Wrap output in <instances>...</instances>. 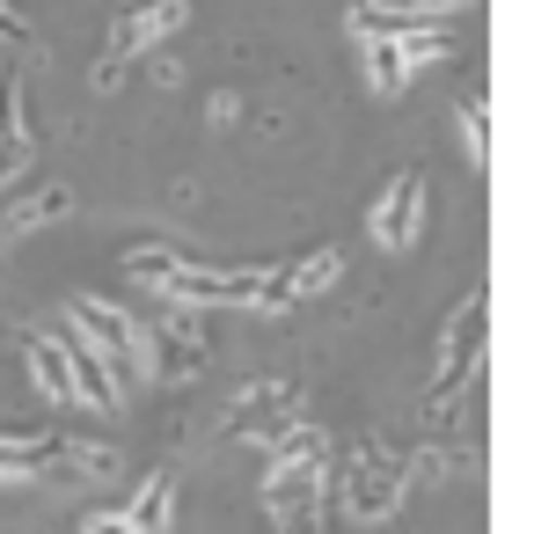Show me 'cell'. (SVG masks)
I'll use <instances>...</instances> for the list:
<instances>
[{
  "label": "cell",
  "instance_id": "obj_1",
  "mask_svg": "<svg viewBox=\"0 0 556 534\" xmlns=\"http://www.w3.org/2000/svg\"><path fill=\"white\" fill-rule=\"evenodd\" d=\"M410 491V461H395L389 447H366L352 469H344V512L352 520H389Z\"/></svg>",
  "mask_w": 556,
  "mask_h": 534
},
{
  "label": "cell",
  "instance_id": "obj_2",
  "mask_svg": "<svg viewBox=\"0 0 556 534\" xmlns=\"http://www.w3.org/2000/svg\"><path fill=\"white\" fill-rule=\"evenodd\" d=\"M264 271H271V264H220V271H205V264H176L168 301H184V308H256Z\"/></svg>",
  "mask_w": 556,
  "mask_h": 534
},
{
  "label": "cell",
  "instance_id": "obj_3",
  "mask_svg": "<svg viewBox=\"0 0 556 534\" xmlns=\"http://www.w3.org/2000/svg\"><path fill=\"white\" fill-rule=\"evenodd\" d=\"M483 322H491V293H469V301L454 308V322H446V338H440V389L446 395H462L469 373L483 366V338H491Z\"/></svg>",
  "mask_w": 556,
  "mask_h": 534
},
{
  "label": "cell",
  "instance_id": "obj_4",
  "mask_svg": "<svg viewBox=\"0 0 556 534\" xmlns=\"http://www.w3.org/2000/svg\"><path fill=\"white\" fill-rule=\"evenodd\" d=\"M425 169H403L389 183V191L374 198V213H366V234L381 242V250H410L417 242V227H425Z\"/></svg>",
  "mask_w": 556,
  "mask_h": 534
},
{
  "label": "cell",
  "instance_id": "obj_5",
  "mask_svg": "<svg viewBox=\"0 0 556 534\" xmlns=\"http://www.w3.org/2000/svg\"><path fill=\"white\" fill-rule=\"evenodd\" d=\"M184 15H191L184 0H147L139 15H125V23L111 29V52H103V66H96V81L111 88L117 74H125V59H132V52H147V44H162L168 29H184Z\"/></svg>",
  "mask_w": 556,
  "mask_h": 534
},
{
  "label": "cell",
  "instance_id": "obj_6",
  "mask_svg": "<svg viewBox=\"0 0 556 534\" xmlns=\"http://www.w3.org/2000/svg\"><path fill=\"white\" fill-rule=\"evenodd\" d=\"M337 271H344V256H337V250H307V256H293V264H271L264 285H256V308L278 315V308H293V301H315Z\"/></svg>",
  "mask_w": 556,
  "mask_h": 534
},
{
  "label": "cell",
  "instance_id": "obj_7",
  "mask_svg": "<svg viewBox=\"0 0 556 534\" xmlns=\"http://www.w3.org/2000/svg\"><path fill=\"white\" fill-rule=\"evenodd\" d=\"M59 352H66V373H74V403H88V410H117L125 403V389L111 381V366H103V352L81 338V330H52Z\"/></svg>",
  "mask_w": 556,
  "mask_h": 534
},
{
  "label": "cell",
  "instance_id": "obj_8",
  "mask_svg": "<svg viewBox=\"0 0 556 534\" xmlns=\"http://www.w3.org/2000/svg\"><path fill=\"white\" fill-rule=\"evenodd\" d=\"M117 512H125L132 534H162L168 520H176V469H154V476L132 491V506H117Z\"/></svg>",
  "mask_w": 556,
  "mask_h": 534
},
{
  "label": "cell",
  "instance_id": "obj_9",
  "mask_svg": "<svg viewBox=\"0 0 556 534\" xmlns=\"http://www.w3.org/2000/svg\"><path fill=\"white\" fill-rule=\"evenodd\" d=\"M23 359H29V381L52 403H74V373H66V352H59L52 330H23Z\"/></svg>",
  "mask_w": 556,
  "mask_h": 534
},
{
  "label": "cell",
  "instance_id": "obj_10",
  "mask_svg": "<svg viewBox=\"0 0 556 534\" xmlns=\"http://www.w3.org/2000/svg\"><path fill=\"white\" fill-rule=\"evenodd\" d=\"M278 424H293V389H286V381L242 395V403H235V418H227V432H278Z\"/></svg>",
  "mask_w": 556,
  "mask_h": 534
},
{
  "label": "cell",
  "instance_id": "obj_11",
  "mask_svg": "<svg viewBox=\"0 0 556 534\" xmlns=\"http://www.w3.org/2000/svg\"><path fill=\"white\" fill-rule=\"evenodd\" d=\"M15 74H0V183L15 169H29V132H23V111H15Z\"/></svg>",
  "mask_w": 556,
  "mask_h": 534
},
{
  "label": "cell",
  "instance_id": "obj_12",
  "mask_svg": "<svg viewBox=\"0 0 556 534\" xmlns=\"http://www.w3.org/2000/svg\"><path fill=\"white\" fill-rule=\"evenodd\" d=\"M301 461H323V432H315V424H278L271 432V461H264V476H271V469H301Z\"/></svg>",
  "mask_w": 556,
  "mask_h": 534
},
{
  "label": "cell",
  "instance_id": "obj_13",
  "mask_svg": "<svg viewBox=\"0 0 556 534\" xmlns=\"http://www.w3.org/2000/svg\"><path fill=\"white\" fill-rule=\"evenodd\" d=\"M66 205H74V191H66V183H45V191L29 198V205H23V198H15V213H8V234L23 242L29 227H52L59 213H66Z\"/></svg>",
  "mask_w": 556,
  "mask_h": 534
},
{
  "label": "cell",
  "instance_id": "obj_14",
  "mask_svg": "<svg viewBox=\"0 0 556 534\" xmlns=\"http://www.w3.org/2000/svg\"><path fill=\"white\" fill-rule=\"evenodd\" d=\"M366 74H374V96H395V88L410 81V66L395 52V37H366Z\"/></svg>",
  "mask_w": 556,
  "mask_h": 534
},
{
  "label": "cell",
  "instance_id": "obj_15",
  "mask_svg": "<svg viewBox=\"0 0 556 534\" xmlns=\"http://www.w3.org/2000/svg\"><path fill=\"white\" fill-rule=\"evenodd\" d=\"M454 125H462V147H469V169H483V162H491V117H483V96H462Z\"/></svg>",
  "mask_w": 556,
  "mask_h": 534
},
{
  "label": "cell",
  "instance_id": "obj_16",
  "mask_svg": "<svg viewBox=\"0 0 556 534\" xmlns=\"http://www.w3.org/2000/svg\"><path fill=\"white\" fill-rule=\"evenodd\" d=\"M176 264H184L176 250H125V279H132V285H162V293H168Z\"/></svg>",
  "mask_w": 556,
  "mask_h": 534
},
{
  "label": "cell",
  "instance_id": "obj_17",
  "mask_svg": "<svg viewBox=\"0 0 556 534\" xmlns=\"http://www.w3.org/2000/svg\"><path fill=\"white\" fill-rule=\"evenodd\" d=\"M374 8H395L403 23H440V15H462L476 0H374Z\"/></svg>",
  "mask_w": 556,
  "mask_h": 534
},
{
  "label": "cell",
  "instance_id": "obj_18",
  "mask_svg": "<svg viewBox=\"0 0 556 534\" xmlns=\"http://www.w3.org/2000/svg\"><path fill=\"white\" fill-rule=\"evenodd\" d=\"M81 534H132V527H125V512H88Z\"/></svg>",
  "mask_w": 556,
  "mask_h": 534
},
{
  "label": "cell",
  "instance_id": "obj_19",
  "mask_svg": "<svg viewBox=\"0 0 556 534\" xmlns=\"http://www.w3.org/2000/svg\"><path fill=\"white\" fill-rule=\"evenodd\" d=\"M15 37H29V23H15V15L0 8V44H15Z\"/></svg>",
  "mask_w": 556,
  "mask_h": 534
}]
</instances>
